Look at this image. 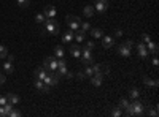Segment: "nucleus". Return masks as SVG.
I'll list each match as a JSON object with an SVG mask.
<instances>
[{"mask_svg":"<svg viewBox=\"0 0 159 117\" xmlns=\"http://www.w3.org/2000/svg\"><path fill=\"white\" fill-rule=\"evenodd\" d=\"M0 117H8L6 112H5V108H3V106H0Z\"/></svg>","mask_w":159,"mask_h":117,"instance_id":"42","label":"nucleus"},{"mask_svg":"<svg viewBox=\"0 0 159 117\" xmlns=\"http://www.w3.org/2000/svg\"><path fill=\"white\" fill-rule=\"evenodd\" d=\"M19 115H22V112H21L19 109H14V108H13L11 112H10V115H8V117H19Z\"/></svg>","mask_w":159,"mask_h":117,"instance_id":"31","label":"nucleus"},{"mask_svg":"<svg viewBox=\"0 0 159 117\" xmlns=\"http://www.w3.org/2000/svg\"><path fill=\"white\" fill-rule=\"evenodd\" d=\"M85 33H86V32H83L81 29H78L77 33H75L73 37H75V40H77L78 43H83V41H85Z\"/></svg>","mask_w":159,"mask_h":117,"instance_id":"21","label":"nucleus"},{"mask_svg":"<svg viewBox=\"0 0 159 117\" xmlns=\"http://www.w3.org/2000/svg\"><path fill=\"white\" fill-rule=\"evenodd\" d=\"M137 52H138V56L142 57V59H146L149 54H148V49H146V44L145 43H138L137 44Z\"/></svg>","mask_w":159,"mask_h":117,"instance_id":"11","label":"nucleus"},{"mask_svg":"<svg viewBox=\"0 0 159 117\" xmlns=\"http://www.w3.org/2000/svg\"><path fill=\"white\" fill-rule=\"evenodd\" d=\"M18 3H19V6H29L30 5V0H18Z\"/></svg>","mask_w":159,"mask_h":117,"instance_id":"37","label":"nucleus"},{"mask_svg":"<svg viewBox=\"0 0 159 117\" xmlns=\"http://www.w3.org/2000/svg\"><path fill=\"white\" fill-rule=\"evenodd\" d=\"M3 70L6 71V73H13V64H11V62H5V64H3Z\"/></svg>","mask_w":159,"mask_h":117,"instance_id":"25","label":"nucleus"},{"mask_svg":"<svg viewBox=\"0 0 159 117\" xmlns=\"http://www.w3.org/2000/svg\"><path fill=\"white\" fill-rule=\"evenodd\" d=\"M146 114L151 115V117H157V106H154V109H148Z\"/></svg>","mask_w":159,"mask_h":117,"instance_id":"34","label":"nucleus"},{"mask_svg":"<svg viewBox=\"0 0 159 117\" xmlns=\"http://www.w3.org/2000/svg\"><path fill=\"white\" fill-rule=\"evenodd\" d=\"M64 76L67 78V79H73V73H72V71H69V70L65 71V75H64Z\"/></svg>","mask_w":159,"mask_h":117,"instance_id":"41","label":"nucleus"},{"mask_svg":"<svg viewBox=\"0 0 159 117\" xmlns=\"http://www.w3.org/2000/svg\"><path fill=\"white\" fill-rule=\"evenodd\" d=\"M115 35H116V37H121V35H123V32H121V29H116V30H115Z\"/></svg>","mask_w":159,"mask_h":117,"instance_id":"47","label":"nucleus"},{"mask_svg":"<svg viewBox=\"0 0 159 117\" xmlns=\"http://www.w3.org/2000/svg\"><path fill=\"white\" fill-rule=\"evenodd\" d=\"M43 14H45V17H56V14H58V10H56L53 5H48V6H45Z\"/></svg>","mask_w":159,"mask_h":117,"instance_id":"13","label":"nucleus"},{"mask_svg":"<svg viewBox=\"0 0 159 117\" xmlns=\"http://www.w3.org/2000/svg\"><path fill=\"white\" fill-rule=\"evenodd\" d=\"M65 22H67V25H69V29L75 32V30H78V29H80V22H81V17L69 14L67 17H65Z\"/></svg>","mask_w":159,"mask_h":117,"instance_id":"5","label":"nucleus"},{"mask_svg":"<svg viewBox=\"0 0 159 117\" xmlns=\"http://www.w3.org/2000/svg\"><path fill=\"white\" fill-rule=\"evenodd\" d=\"M45 19H46V17H45L43 13H40V14L35 16V21H37V22H45Z\"/></svg>","mask_w":159,"mask_h":117,"instance_id":"36","label":"nucleus"},{"mask_svg":"<svg viewBox=\"0 0 159 117\" xmlns=\"http://www.w3.org/2000/svg\"><path fill=\"white\" fill-rule=\"evenodd\" d=\"M6 56H8V49H6V46L0 44V59H5Z\"/></svg>","mask_w":159,"mask_h":117,"instance_id":"28","label":"nucleus"},{"mask_svg":"<svg viewBox=\"0 0 159 117\" xmlns=\"http://www.w3.org/2000/svg\"><path fill=\"white\" fill-rule=\"evenodd\" d=\"M129 106V100H127V98H121V100H119V108H121V109H124V108H127Z\"/></svg>","mask_w":159,"mask_h":117,"instance_id":"30","label":"nucleus"},{"mask_svg":"<svg viewBox=\"0 0 159 117\" xmlns=\"http://www.w3.org/2000/svg\"><path fill=\"white\" fill-rule=\"evenodd\" d=\"M72 40H73V30H67L62 37V41L64 43H72Z\"/></svg>","mask_w":159,"mask_h":117,"instance_id":"20","label":"nucleus"},{"mask_svg":"<svg viewBox=\"0 0 159 117\" xmlns=\"http://www.w3.org/2000/svg\"><path fill=\"white\" fill-rule=\"evenodd\" d=\"M159 65V60H157V57L154 56V59H153V67H157Z\"/></svg>","mask_w":159,"mask_h":117,"instance_id":"44","label":"nucleus"},{"mask_svg":"<svg viewBox=\"0 0 159 117\" xmlns=\"http://www.w3.org/2000/svg\"><path fill=\"white\" fill-rule=\"evenodd\" d=\"M59 81H61V75L58 73V71H53L51 75H46V76H45L43 82H45V84H48L50 87H54V86H58V84H59Z\"/></svg>","mask_w":159,"mask_h":117,"instance_id":"4","label":"nucleus"},{"mask_svg":"<svg viewBox=\"0 0 159 117\" xmlns=\"http://www.w3.org/2000/svg\"><path fill=\"white\" fill-rule=\"evenodd\" d=\"M108 8H110V2H108V0H96V3H94V10L96 11L105 13Z\"/></svg>","mask_w":159,"mask_h":117,"instance_id":"8","label":"nucleus"},{"mask_svg":"<svg viewBox=\"0 0 159 117\" xmlns=\"http://www.w3.org/2000/svg\"><path fill=\"white\" fill-rule=\"evenodd\" d=\"M77 78H78L80 81H83V79H85V73H83V71H78V73H77Z\"/></svg>","mask_w":159,"mask_h":117,"instance_id":"43","label":"nucleus"},{"mask_svg":"<svg viewBox=\"0 0 159 117\" xmlns=\"http://www.w3.org/2000/svg\"><path fill=\"white\" fill-rule=\"evenodd\" d=\"M124 112H126V115H143L145 114V104L142 101H138V98H137L132 103H129L127 108H124Z\"/></svg>","mask_w":159,"mask_h":117,"instance_id":"1","label":"nucleus"},{"mask_svg":"<svg viewBox=\"0 0 159 117\" xmlns=\"http://www.w3.org/2000/svg\"><path fill=\"white\" fill-rule=\"evenodd\" d=\"M50 89H51V87H50L48 84H43V86H42V89H40V92H42V93H48V92H50Z\"/></svg>","mask_w":159,"mask_h":117,"instance_id":"38","label":"nucleus"},{"mask_svg":"<svg viewBox=\"0 0 159 117\" xmlns=\"http://www.w3.org/2000/svg\"><path fill=\"white\" fill-rule=\"evenodd\" d=\"M43 68L45 70H51V71H56L58 70V59L54 56H50L43 60Z\"/></svg>","mask_w":159,"mask_h":117,"instance_id":"6","label":"nucleus"},{"mask_svg":"<svg viewBox=\"0 0 159 117\" xmlns=\"http://www.w3.org/2000/svg\"><path fill=\"white\" fill-rule=\"evenodd\" d=\"M67 70H69V68H67V62H65L64 59H59V60H58V70H56V71H58L61 76H64Z\"/></svg>","mask_w":159,"mask_h":117,"instance_id":"12","label":"nucleus"},{"mask_svg":"<svg viewBox=\"0 0 159 117\" xmlns=\"http://www.w3.org/2000/svg\"><path fill=\"white\" fill-rule=\"evenodd\" d=\"M6 100H8V103H11L14 106V104H18V103L21 101V98L18 97L16 93H6Z\"/></svg>","mask_w":159,"mask_h":117,"instance_id":"16","label":"nucleus"},{"mask_svg":"<svg viewBox=\"0 0 159 117\" xmlns=\"http://www.w3.org/2000/svg\"><path fill=\"white\" fill-rule=\"evenodd\" d=\"M81 62H83V65H92L94 64V56H92V52L86 48L81 51Z\"/></svg>","mask_w":159,"mask_h":117,"instance_id":"7","label":"nucleus"},{"mask_svg":"<svg viewBox=\"0 0 159 117\" xmlns=\"http://www.w3.org/2000/svg\"><path fill=\"white\" fill-rule=\"evenodd\" d=\"M85 48H86V49H89V51H92V49L96 48V43H94V41H86Z\"/></svg>","mask_w":159,"mask_h":117,"instance_id":"33","label":"nucleus"},{"mask_svg":"<svg viewBox=\"0 0 159 117\" xmlns=\"http://www.w3.org/2000/svg\"><path fill=\"white\" fill-rule=\"evenodd\" d=\"M2 84H5V76L0 73V86H2Z\"/></svg>","mask_w":159,"mask_h":117,"instance_id":"46","label":"nucleus"},{"mask_svg":"<svg viewBox=\"0 0 159 117\" xmlns=\"http://www.w3.org/2000/svg\"><path fill=\"white\" fill-rule=\"evenodd\" d=\"M129 97L130 98H132V100H137V98L140 97V90H138V89H130V90H129Z\"/></svg>","mask_w":159,"mask_h":117,"instance_id":"23","label":"nucleus"},{"mask_svg":"<svg viewBox=\"0 0 159 117\" xmlns=\"http://www.w3.org/2000/svg\"><path fill=\"white\" fill-rule=\"evenodd\" d=\"M134 46V41L132 40H127L126 43H121L119 46H118V52H119V56H123V57H129L130 56V49H132Z\"/></svg>","mask_w":159,"mask_h":117,"instance_id":"3","label":"nucleus"},{"mask_svg":"<svg viewBox=\"0 0 159 117\" xmlns=\"http://www.w3.org/2000/svg\"><path fill=\"white\" fill-rule=\"evenodd\" d=\"M3 108H5V112H6V115H10V112H11V109H13V104H11V103H6Z\"/></svg>","mask_w":159,"mask_h":117,"instance_id":"35","label":"nucleus"},{"mask_svg":"<svg viewBox=\"0 0 159 117\" xmlns=\"http://www.w3.org/2000/svg\"><path fill=\"white\" fill-rule=\"evenodd\" d=\"M45 29L51 35H59L61 33V27H59L58 21H56L54 17H46L45 19Z\"/></svg>","mask_w":159,"mask_h":117,"instance_id":"2","label":"nucleus"},{"mask_svg":"<svg viewBox=\"0 0 159 117\" xmlns=\"http://www.w3.org/2000/svg\"><path fill=\"white\" fill-rule=\"evenodd\" d=\"M142 38H143V43H145V44H146V43H149V41H151V37H149L148 33H143V35H142Z\"/></svg>","mask_w":159,"mask_h":117,"instance_id":"39","label":"nucleus"},{"mask_svg":"<svg viewBox=\"0 0 159 117\" xmlns=\"http://www.w3.org/2000/svg\"><path fill=\"white\" fill-rule=\"evenodd\" d=\"M8 103V100H6V95L5 97H0V106H5Z\"/></svg>","mask_w":159,"mask_h":117,"instance_id":"40","label":"nucleus"},{"mask_svg":"<svg viewBox=\"0 0 159 117\" xmlns=\"http://www.w3.org/2000/svg\"><path fill=\"white\" fill-rule=\"evenodd\" d=\"M85 67H86V68L83 70V73H85V76H89V78H91L92 75H94V71H92V67H91V65H85Z\"/></svg>","mask_w":159,"mask_h":117,"instance_id":"27","label":"nucleus"},{"mask_svg":"<svg viewBox=\"0 0 159 117\" xmlns=\"http://www.w3.org/2000/svg\"><path fill=\"white\" fill-rule=\"evenodd\" d=\"M70 54H72V56L73 57H81V49L77 46V44H70Z\"/></svg>","mask_w":159,"mask_h":117,"instance_id":"19","label":"nucleus"},{"mask_svg":"<svg viewBox=\"0 0 159 117\" xmlns=\"http://www.w3.org/2000/svg\"><path fill=\"white\" fill-rule=\"evenodd\" d=\"M113 44H115L113 37H110V35H104V37H102V46H104L105 49H110Z\"/></svg>","mask_w":159,"mask_h":117,"instance_id":"10","label":"nucleus"},{"mask_svg":"<svg viewBox=\"0 0 159 117\" xmlns=\"http://www.w3.org/2000/svg\"><path fill=\"white\" fill-rule=\"evenodd\" d=\"M146 49H148V54H153V56H157V44L156 43H153V41H149V43H146Z\"/></svg>","mask_w":159,"mask_h":117,"instance_id":"15","label":"nucleus"},{"mask_svg":"<svg viewBox=\"0 0 159 117\" xmlns=\"http://www.w3.org/2000/svg\"><path fill=\"white\" fill-rule=\"evenodd\" d=\"M111 115H113V117H121V115H123L121 108H119V106H118V108H113V109H111Z\"/></svg>","mask_w":159,"mask_h":117,"instance_id":"26","label":"nucleus"},{"mask_svg":"<svg viewBox=\"0 0 159 117\" xmlns=\"http://www.w3.org/2000/svg\"><path fill=\"white\" fill-rule=\"evenodd\" d=\"M6 59H8V62H13V60H14V56H11V54L8 52V56H6Z\"/></svg>","mask_w":159,"mask_h":117,"instance_id":"45","label":"nucleus"},{"mask_svg":"<svg viewBox=\"0 0 159 117\" xmlns=\"http://www.w3.org/2000/svg\"><path fill=\"white\" fill-rule=\"evenodd\" d=\"M80 29L83 32H88V30H91V24L89 22H80Z\"/></svg>","mask_w":159,"mask_h":117,"instance_id":"29","label":"nucleus"},{"mask_svg":"<svg viewBox=\"0 0 159 117\" xmlns=\"http://www.w3.org/2000/svg\"><path fill=\"white\" fill-rule=\"evenodd\" d=\"M94 13H96V10H94V6H92V5H86L85 8H83V14H85L86 17H92Z\"/></svg>","mask_w":159,"mask_h":117,"instance_id":"18","label":"nucleus"},{"mask_svg":"<svg viewBox=\"0 0 159 117\" xmlns=\"http://www.w3.org/2000/svg\"><path fill=\"white\" fill-rule=\"evenodd\" d=\"M91 35H92L94 38H102V37H104V30H100V29H92V30H91Z\"/></svg>","mask_w":159,"mask_h":117,"instance_id":"24","label":"nucleus"},{"mask_svg":"<svg viewBox=\"0 0 159 117\" xmlns=\"http://www.w3.org/2000/svg\"><path fill=\"white\" fill-rule=\"evenodd\" d=\"M143 84L146 87H157L159 82H157V79H149L148 76H143Z\"/></svg>","mask_w":159,"mask_h":117,"instance_id":"17","label":"nucleus"},{"mask_svg":"<svg viewBox=\"0 0 159 117\" xmlns=\"http://www.w3.org/2000/svg\"><path fill=\"white\" fill-rule=\"evenodd\" d=\"M54 57H56V59H62V57H64V49H62L61 46H56V48H54Z\"/></svg>","mask_w":159,"mask_h":117,"instance_id":"22","label":"nucleus"},{"mask_svg":"<svg viewBox=\"0 0 159 117\" xmlns=\"http://www.w3.org/2000/svg\"><path fill=\"white\" fill-rule=\"evenodd\" d=\"M45 82H43V81H40V79H35L34 81V87L35 89H38V90H40V89H42V86H43Z\"/></svg>","mask_w":159,"mask_h":117,"instance_id":"32","label":"nucleus"},{"mask_svg":"<svg viewBox=\"0 0 159 117\" xmlns=\"http://www.w3.org/2000/svg\"><path fill=\"white\" fill-rule=\"evenodd\" d=\"M102 81H104V75H102V71L94 73V75L91 76V84L96 86V87H100V86H102Z\"/></svg>","mask_w":159,"mask_h":117,"instance_id":"9","label":"nucleus"},{"mask_svg":"<svg viewBox=\"0 0 159 117\" xmlns=\"http://www.w3.org/2000/svg\"><path fill=\"white\" fill-rule=\"evenodd\" d=\"M46 75H48V71H46L43 67H40V68H35V71H34V76H35V79H40V81H43Z\"/></svg>","mask_w":159,"mask_h":117,"instance_id":"14","label":"nucleus"}]
</instances>
